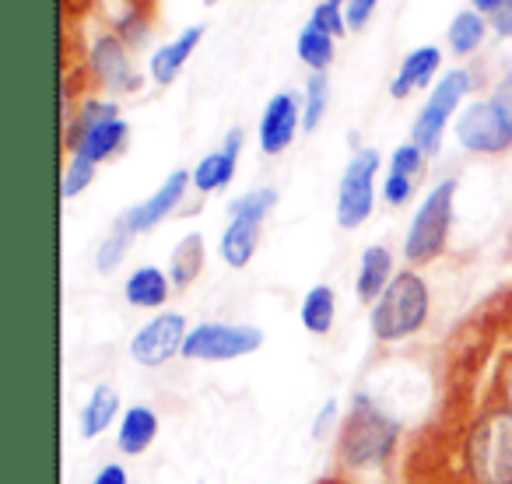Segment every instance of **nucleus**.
Here are the masks:
<instances>
[{"label":"nucleus","instance_id":"nucleus-1","mask_svg":"<svg viewBox=\"0 0 512 484\" xmlns=\"http://www.w3.org/2000/svg\"><path fill=\"white\" fill-rule=\"evenodd\" d=\"M397 435V421L386 411H379L372 397L358 393L348 418L341 421V432H337V460L348 470L383 467L397 449Z\"/></svg>","mask_w":512,"mask_h":484},{"label":"nucleus","instance_id":"nucleus-2","mask_svg":"<svg viewBox=\"0 0 512 484\" xmlns=\"http://www.w3.org/2000/svg\"><path fill=\"white\" fill-rule=\"evenodd\" d=\"M428 285L421 274L400 271L393 274L390 288L379 295V302L369 313V330L376 341H404V337L418 334L428 320Z\"/></svg>","mask_w":512,"mask_h":484},{"label":"nucleus","instance_id":"nucleus-3","mask_svg":"<svg viewBox=\"0 0 512 484\" xmlns=\"http://www.w3.org/2000/svg\"><path fill=\"white\" fill-rule=\"evenodd\" d=\"M453 197H456V179H442L421 200L404 239V257L411 264H428V260H435L446 250L449 225H453Z\"/></svg>","mask_w":512,"mask_h":484},{"label":"nucleus","instance_id":"nucleus-4","mask_svg":"<svg viewBox=\"0 0 512 484\" xmlns=\"http://www.w3.org/2000/svg\"><path fill=\"white\" fill-rule=\"evenodd\" d=\"M127 123L120 120L116 106L109 102H85L78 113V120L67 127L64 144L74 151L78 158H88V162H102V158L116 155L127 141Z\"/></svg>","mask_w":512,"mask_h":484},{"label":"nucleus","instance_id":"nucleus-5","mask_svg":"<svg viewBox=\"0 0 512 484\" xmlns=\"http://www.w3.org/2000/svg\"><path fill=\"white\" fill-rule=\"evenodd\" d=\"M264 348V330L249 323H200L186 334L183 358L190 362H232Z\"/></svg>","mask_w":512,"mask_h":484},{"label":"nucleus","instance_id":"nucleus-6","mask_svg":"<svg viewBox=\"0 0 512 484\" xmlns=\"http://www.w3.org/2000/svg\"><path fill=\"white\" fill-rule=\"evenodd\" d=\"M376 172H379V151L362 148L348 162L337 186V225L358 228L372 214L376 204Z\"/></svg>","mask_w":512,"mask_h":484},{"label":"nucleus","instance_id":"nucleus-7","mask_svg":"<svg viewBox=\"0 0 512 484\" xmlns=\"http://www.w3.org/2000/svg\"><path fill=\"white\" fill-rule=\"evenodd\" d=\"M467 88H470L467 71H449L446 78L432 88L425 106H421L418 120H414V127H411V144H418L425 155H435L442 144V134H446L449 116L456 113V106H460V99L467 95Z\"/></svg>","mask_w":512,"mask_h":484},{"label":"nucleus","instance_id":"nucleus-8","mask_svg":"<svg viewBox=\"0 0 512 484\" xmlns=\"http://www.w3.org/2000/svg\"><path fill=\"white\" fill-rule=\"evenodd\" d=\"M456 141L467 151L477 155H502L505 148H512V127L495 102H470L460 116H456Z\"/></svg>","mask_w":512,"mask_h":484},{"label":"nucleus","instance_id":"nucleus-9","mask_svg":"<svg viewBox=\"0 0 512 484\" xmlns=\"http://www.w3.org/2000/svg\"><path fill=\"white\" fill-rule=\"evenodd\" d=\"M186 320L179 313H158L155 320H148L130 341V358L144 369H162L165 362H172L176 355H183L186 341Z\"/></svg>","mask_w":512,"mask_h":484},{"label":"nucleus","instance_id":"nucleus-10","mask_svg":"<svg viewBox=\"0 0 512 484\" xmlns=\"http://www.w3.org/2000/svg\"><path fill=\"white\" fill-rule=\"evenodd\" d=\"M186 186H190V172L186 169H176L169 179H165L162 186H158L155 193H151L148 200H141V204H134L130 211L120 214V228L127 235H141V232H151V228L158 225V221H165L172 211H176V204L183 200Z\"/></svg>","mask_w":512,"mask_h":484},{"label":"nucleus","instance_id":"nucleus-11","mask_svg":"<svg viewBox=\"0 0 512 484\" xmlns=\"http://www.w3.org/2000/svg\"><path fill=\"white\" fill-rule=\"evenodd\" d=\"M299 123H302L299 99L292 92H278L267 102L264 116H260V151L264 155H281L295 141Z\"/></svg>","mask_w":512,"mask_h":484},{"label":"nucleus","instance_id":"nucleus-12","mask_svg":"<svg viewBox=\"0 0 512 484\" xmlns=\"http://www.w3.org/2000/svg\"><path fill=\"white\" fill-rule=\"evenodd\" d=\"M92 71L102 85L116 88V92H134L137 74L130 67L127 46L120 43V36H99L92 46Z\"/></svg>","mask_w":512,"mask_h":484},{"label":"nucleus","instance_id":"nucleus-13","mask_svg":"<svg viewBox=\"0 0 512 484\" xmlns=\"http://www.w3.org/2000/svg\"><path fill=\"white\" fill-rule=\"evenodd\" d=\"M239 148H242V130H228L225 148L211 151L207 158H200L197 169L190 172V183L197 186L200 193H214V190H221V186H228V183H232V176H235Z\"/></svg>","mask_w":512,"mask_h":484},{"label":"nucleus","instance_id":"nucleus-14","mask_svg":"<svg viewBox=\"0 0 512 484\" xmlns=\"http://www.w3.org/2000/svg\"><path fill=\"white\" fill-rule=\"evenodd\" d=\"M390 274H393V257L386 246H369L362 253V264H358V278H355V295L365 306H376L379 295L390 288Z\"/></svg>","mask_w":512,"mask_h":484},{"label":"nucleus","instance_id":"nucleus-15","mask_svg":"<svg viewBox=\"0 0 512 484\" xmlns=\"http://www.w3.org/2000/svg\"><path fill=\"white\" fill-rule=\"evenodd\" d=\"M158 439V414L144 404H134L123 411L120 432H116V446L127 456H141L151 449V442Z\"/></svg>","mask_w":512,"mask_h":484},{"label":"nucleus","instance_id":"nucleus-16","mask_svg":"<svg viewBox=\"0 0 512 484\" xmlns=\"http://www.w3.org/2000/svg\"><path fill=\"white\" fill-rule=\"evenodd\" d=\"M442 64V53L435 46H421V50H411L400 64V74L393 78L390 95L393 99H407L414 88H425L432 81V74L439 71Z\"/></svg>","mask_w":512,"mask_h":484},{"label":"nucleus","instance_id":"nucleus-17","mask_svg":"<svg viewBox=\"0 0 512 484\" xmlns=\"http://www.w3.org/2000/svg\"><path fill=\"white\" fill-rule=\"evenodd\" d=\"M200 39H204V25H193V29H186L179 39H172L169 46H162V50L151 57V78H155L158 85H172L176 74L183 71V64L190 60V53L197 50Z\"/></svg>","mask_w":512,"mask_h":484},{"label":"nucleus","instance_id":"nucleus-18","mask_svg":"<svg viewBox=\"0 0 512 484\" xmlns=\"http://www.w3.org/2000/svg\"><path fill=\"white\" fill-rule=\"evenodd\" d=\"M256 242H260V221L256 218H232L228 228L221 232V260L235 271L253 260L256 253Z\"/></svg>","mask_w":512,"mask_h":484},{"label":"nucleus","instance_id":"nucleus-19","mask_svg":"<svg viewBox=\"0 0 512 484\" xmlns=\"http://www.w3.org/2000/svg\"><path fill=\"white\" fill-rule=\"evenodd\" d=\"M116 414H120V393L109 383H99L92 397L85 400V411H81V439H99L116 421Z\"/></svg>","mask_w":512,"mask_h":484},{"label":"nucleus","instance_id":"nucleus-20","mask_svg":"<svg viewBox=\"0 0 512 484\" xmlns=\"http://www.w3.org/2000/svg\"><path fill=\"white\" fill-rule=\"evenodd\" d=\"M123 299L137 309H162L169 299V278L158 267H137L123 285Z\"/></svg>","mask_w":512,"mask_h":484},{"label":"nucleus","instance_id":"nucleus-21","mask_svg":"<svg viewBox=\"0 0 512 484\" xmlns=\"http://www.w3.org/2000/svg\"><path fill=\"white\" fill-rule=\"evenodd\" d=\"M334 316H337V299H334V288L330 285H316L309 288V295L302 299V309H299V320L309 334L323 337L334 330Z\"/></svg>","mask_w":512,"mask_h":484},{"label":"nucleus","instance_id":"nucleus-22","mask_svg":"<svg viewBox=\"0 0 512 484\" xmlns=\"http://www.w3.org/2000/svg\"><path fill=\"white\" fill-rule=\"evenodd\" d=\"M204 271V235L190 232L176 242V250H172L169 260V281L176 288H186L197 274Z\"/></svg>","mask_w":512,"mask_h":484},{"label":"nucleus","instance_id":"nucleus-23","mask_svg":"<svg viewBox=\"0 0 512 484\" xmlns=\"http://www.w3.org/2000/svg\"><path fill=\"white\" fill-rule=\"evenodd\" d=\"M299 60L306 67H313L316 74H323L334 64V36L320 32L316 25H306L299 36Z\"/></svg>","mask_w":512,"mask_h":484},{"label":"nucleus","instance_id":"nucleus-24","mask_svg":"<svg viewBox=\"0 0 512 484\" xmlns=\"http://www.w3.org/2000/svg\"><path fill=\"white\" fill-rule=\"evenodd\" d=\"M446 39H449V50L460 53V57L474 53L477 46L484 43V22H481V15H477V11H460V15L453 18V25H449Z\"/></svg>","mask_w":512,"mask_h":484},{"label":"nucleus","instance_id":"nucleus-25","mask_svg":"<svg viewBox=\"0 0 512 484\" xmlns=\"http://www.w3.org/2000/svg\"><path fill=\"white\" fill-rule=\"evenodd\" d=\"M327 99H330V81L327 74H313L306 85V109H302V127L316 130L323 123V113H327Z\"/></svg>","mask_w":512,"mask_h":484},{"label":"nucleus","instance_id":"nucleus-26","mask_svg":"<svg viewBox=\"0 0 512 484\" xmlns=\"http://www.w3.org/2000/svg\"><path fill=\"white\" fill-rule=\"evenodd\" d=\"M274 204H278V193H274L271 186H264V190H253V193H246V197L232 200V204H228V214H232V218L264 221L267 214L274 211Z\"/></svg>","mask_w":512,"mask_h":484},{"label":"nucleus","instance_id":"nucleus-27","mask_svg":"<svg viewBox=\"0 0 512 484\" xmlns=\"http://www.w3.org/2000/svg\"><path fill=\"white\" fill-rule=\"evenodd\" d=\"M127 242H130V235L123 232L120 225H116V232H113V235H106V239H102V246H99V257H95V267H99L102 274H113L116 267H120L123 253H127Z\"/></svg>","mask_w":512,"mask_h":484},{"label":"nucleus","instance_id":"nucleus-28","mask_svg":"<svg viewBox=\"0 0 512 484\" xmlns=\"http://www.w3.org/2000/svg\"><path fill=\"white\" fill-rule=\"evenodd\" d=\"M95 179V162H88V158H71V165H67L64 172V183H60V193H64V200L78 197V193H85V186Z\"/></svg>","mask_w":512,"mask_h":484},{"label":"nucleus","instance_id":"nucleus-29","mask_svg":"<svg viewBox=\"0 0 512 484\" xmlns=\"http://www.w3.org/2000/svg\"><path fill=\"white\" fill-rule=\"evenodd\" d=\"M309 25H316V29L327 32V36H344V29H348V18H344V11L337 8V4L323 0V4H316V11H313V18H309Z\"/></svg>","mask_w":512,"mask_h":484},{"label":"nucleus","instance_id":"nucleus-30","mask_svg":"<svg viewBox=\"0 0 512 484\" xmlns=\"http://www.w3.org/2000/svg\"><path fill=\"white\" fill-rule=\"evenodd\" d=\"M421 165H425V151L418 148V144H400L397 151H393V162H390V172H400V176H418Z\"/></svg>","mask_w":512,"mask_h":484},{"label":"nucleus","instance_id":"nucleus-31","mask_svg":"<svg viewBox=\"0 0 512 484\" xmlns=\"http://www.w3.org/2000/svg\"><path fill=\"white\" fill-rule=\"evenodd\" d=\"M411 193H414V179H411V176H400V172H390V176H386V183H383V200H386L390 207L407 204V200H411Z\"/></svg>","mask_w":512,"mask_h":484},{"label":"nucleus","instance_id":"nucleus-32","mask_svg":"<svg viewBox=\"0 0 512 484\" xmlns=\"http://www.w3.org/2000/svg\"><path fill=\"white\" fill-rule=\"evenodd\" d=\"M379 0H348V11H344V18H348V29H365V22L372 18V11H376Z\"/></svg>","mask_w":512,"mask_h":484},{"label":"nucleus","instance_id":"nucleus-33","mask_svg":"<svg viewBox=\"0 0 512 484\" xmlns=\"http://www.w3.org/2000/svg\"><path fill=\"white\" fill-rule=\"evenodd\" d=\"M491 102H495L498 113H502L505 120H509V127H512V74H509V78L498 81L495 92H491Z\"/></svg>","mask_w":512,"mask_h":484},{"label":"nucleus","instance_id":"nucleus-34","mask_svg":"<svg viewBox=\"0 0 512 484\" xmlns=\"http://www.w3.org/2000/svg\"><path fill=\"white\" fill-rule=\"evenodd\" d=\"M92 484H130L127 467H123V463H106V467L95 474Z\"/></svg>","mask_w":512,"mask_h":484},{"label":"nucleus","instance_id":"nucleus-35","mask_svg":"<svg viewBox=\"0 0 512 484\" xmlns=\"http://www.w3.org/2000/svg\"><path fill=\"white\" fill-rule=\"evenodd\" d=\"M491 25H495L502 36H509L512 39V0H502V8L491 15Z\"/></svg>","mask_w":512,"mask_h":484},{"label":"nucleus","instance_id":"nucleus-36","mask_svg":"<svg viewBox=\"0 0 512 484\" xmlns=\"http://www.w3.org/2000/svg\"><path fill=\"white\" fill-rule=\"evenodd\" d=\"M334 414H337V400H327V404H323V411H320V418H316V428H313L316 439H323V435H327L330 418H334Z\"/></svg>","mask_w":512,"mask_h":484},{"label":"nucleus","instance_id":"nucleus-37","mask_svg":"<svg viewBox=\"0 0 512 484\" xmlns=\"http://www.w3.org/2000/svg\"><path fill=\"white\" fill-rule=\"evenodd\" d=\"M498 8H502V0H474L477 15H495Z\"/></svg>","mask_w":512,"mask_h":484},{"label":"nucleus","instance_id":"nucleus-38","mask_svg":"<svg viewBox=\"0 0 512 484\" xmlns=\"http://www.w3.org/2000/svg\"><path fill=\"white\" fill-rule=\"evenodd\" d=\"M320 484H341V481H330V477H327V481H320Z\"/></svg>","mask_w":512,"mask_h":484},{"label":"nucleus","instance_id":"nucleus-39","mask_svg":"<svg viewBox=\"0 0 512 484\" xmlns=\"http://www.w3.org/2000/svg\"><path fill=\"white\" fill-rule=\"evenodd\" d=\"M330 4H337V0H330Z\"/></svg>","mask_w":512,"mask_h":484}]
</instances>
